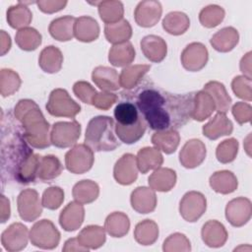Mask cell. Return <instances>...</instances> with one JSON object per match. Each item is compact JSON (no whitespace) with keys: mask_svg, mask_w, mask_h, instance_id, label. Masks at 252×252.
I'll use <instances>...</instances> for the list:
<instances>
[{"mask_svg":"<svg viewBox=\"0 0 252 252\" xmlns=\"http://www.w3.org/2000/svg\"><path fill=\"white\" fill-rule=\"evenodd\" d=\"M134 89L122 92V97L136 105L152 130H177L192 118L195 93L170 94L151 80H142Z\"/></svg>","mask_w":252,"mask_h":252,"instance_id":"cell-1","label":"cell"},{"mask_svg":"<svg viewBox=\"0 0 252 252\" xmlns=\"http://www.w3.org/2000/svg\"><path fill=\"white\" fill-rule=\"evenodd\" d=\"M17 126H8L7 133L2 131L1 170L2 177L9 181L29 184L37 178L40 156L34 154Z\"/></svg>","mask_w":252,"mask_h":252,"instance_id":"cell-2","label":"cell"},{"mask_svg":"<svg viewBox=\"0 0 252 252\" xmlns=\"http://www.w3.org/2000/svg\"><path fill=\"white\" fill-rule=\"evenodd\" d=\"M14 116L23 129L27 142L35 149H45L51 145L49 123L38 105L32 99H21L14 108Z\"/></svg>","mask_w":252,"mask_h":252,"instance_id":"cell-3","label":"cell"},{"mask_svg":"<svg viewBox=\"0 0 252 252\" xmlns=\"http://www.w3.org/2000/svg\"><path fill=\"white\" fill-rule=\"evenodd\" d=\"M85 144L94 152L114 151L120 143L115 133L114 120L109 116H95L87 126Z\"/></svg>","mask_w":252,"mask_h":252,"instance_id":"cell-4","label":"cell"},{"mask_svg":"<svg viewBox=\"0 0 252 252\" xmlns=\"http://www.w3.org/2000/svg\"><path fill=\"white\" fill-rule=\"evenodd\" d=\"M47 112L55 117L74 118L80 111L81 106L77 103L64 89L53 90L45 105Z\"/></svg>","mask_w":252,"mask_h":252,"instance_id":"cell-5","label":"cell"},{"mask_svg":"<svg viewBox=\"0 0 252 252\" xmlns=\"http://www.w3.org/2000/svg\"><path fill=\"white\" fill-rule=\"evenodd\" d=\"M30 240L35 247L41 249H53L58 246L60 232L49 220L36 221L30 230Z\"/></svg>","mask_w":252,"mask_h":252,"instance_id":"cell-6","label":"cell"},{"mask_svg":"<svg viewBox=\"0 0 252 252\" xmlns=\"http://www.w3.org/2000/svg\"><path fill=\"white\" fill-rule=\"evenodd\" d=\"M94 161V151L86 144L75 145L65 155V166L75 174H83L89 171Z\"/></svg>","mask_w":252,"mask_h":252,"instance_id":"cell-7","label":"cell"},{"mask_svg":"<svg viewBox=\"0 0 252 252\" xmlns=\"http://www.w3.org/2000/svg\"><path fill=\"white\" fill-rule=\"evenodd\" d=\"M81 134V124L76 121H60L53 124L50 132L51 145L65 149L76 144Z\"/></svg>","mask_w":252,"mask_h":252,"instance_id":"cell-8","label":"cell"},{"mask_svg":"<svg viewBox=\"0 0 252 252\" xmlns=\"http://www.w3.org/2000/svg\"><path fill=\"white\" fill-rule=\"evenodd\" d=\"M206 197L197 191L187 192L181 199L179 204L180 216L189 222L198 220L206 212Z\"/></svg>","mask_w":252,"mask_h":252,"instance_id":"cell-9","label":"cell"},{"mask_svg":"<svg viewBox=\"0 0 252 252\" xmlns=\"http://www.w3.org/2000/svg\"><path fill=\"white\" fill-rule=\"evenodd\" d=\"M17 207L19 216L23 220L33 221L41 215L43 206L34 189H25L18 196Z\"/></svg>","mask_w":252,"mask_h":252,"instance_id":"cell-10","label":"cell"},{"mask_svg":"<svg viewBox=\"0 0 252 252\" xmlns=\"http://www.w3.org/2000/svg\"><path fill=\"white\" fill-rule=\"evenodd\" d=\"M29 238L28 227L21 222H14L2 232L1 244L7 251L17 252L26 248Z\"/></svg>","mask_w":252,"mask_h":252,"instance_id":"cell-11","label":"cell"},{"mask_svg":"<svg viewBox=\"0 0 252 252\" xmlns=\"http://www.w3.org/2000/svg\"><path fill=\"white\" fill-rule=\"evenodd\" d=\"M208 50L201 42L188 44L181 53L182 66L190 72H197L203 69L208 62Z\"/></svg>","mask_w":252,"mask_h":252,"instance_id":"cell-12","label":"cell"},{"mask_svg":"<svg viewBox=\"0 0 252 252\" xmlns=\"http://www.w3.org/2000/svg\"><path fill=\"white\" fill-rule=\"evenodd\" d=\"M251 202L247 198L239 197L231 200L225 207V218L235 227L247 223L251 218Z\"/></svg>","mask_w":252,"mask_h":252,"instance_id":"cell-13","label":"cell"},{"mask_svg":"<svg viewBox=\"0 0 252 252\" xmlns=\"http://www.w3.org/2000/svg\"><path fill=\"white\" fill-rule=\"evenodd\" d=\"M206 146L198 139L187 141L179 153V161L185 168H195L206 158Z\"/></svg>","mask_w":252,"mask_h":252,"instance_id":"cell-14","label":"cell"},{"mask_svg":"<svg viewBox=\"0 0 252 252\" xmlns=\"http://www.w3.org/2000/svg\"><path fill=\"white\" fill-rule=\"evenodd\" d=\"M138 170L136 157L132 154H125L116 161L113 177L121 185H130L137 179Z\"/></svg>","mask_w":252,"mask_h":252,"instance_id":"cell-15","label":"cell"},{"mask_svg":"<svg viewBox=\"0 0 252 252\" xmlns=\"http://www.w3.org/2000/svg\"><path fill=\"white\" fill-rule=\"evenodd\" d=\"M162 13L161 5L158 1H141L134 12L135 21L143 28L154 27L160 19Z\"/></svg>","mask_w":252,"mask_h":252,"instance_id":"cell-16","label":"cell"},{"mask_svg":"<svg viewBox=\"0 0 252 252\" xmlns=\"http://www.w3.org/2000/svg\"><path fill=\"white\" fill-rule=\"evenodd\" d=\"M132 208L139 214H149L157 207V195L152 188L141 186L137 187L130 198Z\"/></svg>","mask_w":252,"mask_h":252,"instance_id":"cell-17","label":"cell"},{"mask_svg":"<svg viewBox=\"0 0 252 252\" xmlns=\"http://www.w3.org/2000/svg\"><path fill=\"white\" fill-rule=\"evenodd\" d=\"M85 219V209L78 202H70L60 213L59 223L66 231L78 229Z\"/></svg>","mask_w":252,"mask_h":252,"instance_id":"cell-18","label":"cell"},{"mask_svg":"<svg viewBox=\"0 0 252 252\" xmlns=\"http://www.w3.org/2000/svg\"><path fill=\"white\" fill-rule=\"evenodd\" d=\"M140 45L146 58L152 62L159 63L166 56L167 45L163 38L160 36L155 34L146 35L142 38Z\"/></svg>","mask_w":252,"mask_h":252,"instance_id":"cell-19","label":"cell"},{"mask_svg":"<svg viewBox=\"0 0 252 252\" xmlns=\"http://www.w3.org/2000/svg\"><path fill=\"white\" fill-rule=\"evenodd\" d=\"M201 235L205 244L212 248L223 246L228 236L224 225L215 220H209L203 225Z\"/></svg>","mask_w":252,"mask_h":252,"instance_id":"cell-20","label":"cell"},{"mask_svg":"<svg viewBox=\"0 0 252 252\" xmlns=\"http://www.w3.org/2000/svg\"><path fill=\"white\" fill-rule=\"evenodd\" d=\"M92 80L103 92L117 91L120 88L118 73L107 66L95 67L92 73Z\"/></svg>","mask_w":252,"mask_h":252,"instance_id":"cell-21","label":"cell"},{"mask_svg":"<svg viewBox=\"0 0 252 252\" xmlns=\"http://www.w3.org/2000/svg\"><path fill=\"white\" fill-rule=\"evenodd\" d=\"M232 130V122L224 113L220 112H218L207 124L203 126V134L210 140H217L221 136L230 135Z\"/></svg>","mask_w":252,"mask_h":252,"instance_id":"cell-22","label":"cell"},{"mask_svg":"<svg viewBox=\"0 0 252 252\" xmlns=\"http://www.w3.org/2000/svg\"><path fill=\"white\" fill-rule=\"evenodd\" d=\"M99 35V26L97 22L89 16L77 18L74 25V36L83 42L95 40Z\"/></svg>","mask_w":252,"mask_h":252,"instance_id":"cell-23","label":"cell"},{"mask_svg":"<svg viewBox=\"0 0 252 252\" xmlns=\"http://www.w3.org/2000/svg\"><path fill=\"white\" fill-rule=\"evenodd\" d=\"M150 188L154 191L168 192L176 183V172L167 167H158L148 178Z\"/></svg>","mask_w":252,"mask_h":252,"instance_id":"cell-24","label":"cell"},{"mask_svg":"<svg viewBox=\"0 0 252 252\" xmlns=\"http://www.w3.org/2000/svg\"><path fill=\"white\" fill-rule=\"evenodd\" d=\"M63 55L59 48L54 45L44 47L38 57V65L45 73L54 74L61 70Z\"/></svg>","mask_w":252,"mask_h":252,"instance_id":"cell-25","label":"cell"},{"mask_svg":"<svg viewBox=\"0 0 252 252\" xmlns=\"http://www.w3.org/2000/svg\"><path fill=\"white\" fill-rule=\"evenodd\" d=\"M239 34L232 27H226L216 32L210 39L211 45L219 52H228L238 43Z\"/></svg>","mask_w":252,"mask_h":252,"instance_id":"cell-26","label":"cell"},{"mask_svg":"<svg viewBox=\"0 0 252 252\" xmlns=\"http://www.w3.org/2000/svg\"><path fill=\"white\" fill-rule=\"evenodd\" d=\"M136 161L139 171L145 174L152 169L160 167L163 162V158L157 148L146 147L138 152Z\"/></svg>","mask_w":252,"mask_h":252,"instance_id":"cell-27","label":"cell"},{"mask_svg":"<svg viewBox=\"0 0 252 252\" xmlns=\"http://www.w3.org/2000/svg\"><path fill=\"white\" fill-rule=\"evenodd\" d=\"M76 18L64 16L53 20L48 28L50 35L59 41L71 40L74 36V25Z\"/></svg>","mask_w":252,"mask_h":252,"instance_id":"cell-28","label":"cell"},{"mask_svg":"<svg viewBox=\"0 0 252 252\" xmlns=\"http://www.w3.org/2000/svg\"><path fill=\"white\" fill-rule=\"evenodd\" d=\"M180 136L177 130L157 131L152 136V144L159 151L166 155L174 153L179 145Z\"/></svg>","mask_w":252,"mask_h":252,"instance_id":"cell-29","label":"cell"},{"mask_svg":"<svg viewBox=\"0 0 252 252\" xmlns=\"http://www.w3.org/2000/svg\"><path fill=\"white\" fill-rule=\"evenodd\" d=\"M150 69L151 65L148 64H139L125 67L119 75L120 87L128 91L134 89L142 82L144 76Z\"/></svg>","mask_w":252,"mask_h":252,"instance_id":"cell-30","label":"cell"},{"mask_svg":"<svg viewBox=\"0 0 252 252\" xmlns=\"http://www.w3.org/2000/svg\"><path fill=\"white\" fill-rule=\"evenodd\" d=\"M216 110V104L209 93L199 91L194 95V110L192 118L196 121H204Z\"/></svg>","mask_w":252,"mask_h":252,"instance_id":"cell-31","label":"cell"},{"mask_svg":"<svg viewBox=\"0 0 252 252\" xmlns=\"http://www.w3.org/2000/svg\"><path fill=\"white\" fill-rule=\"evenodd\" d=\"M63 170V165L59 158L52 155H47L40 158L37 178L42 182H50L58 177Z\"/></svg>","mask_w":252,"mask_h":252,"instance_id":"cell-32","label":"cell"},{"mask_svg":"<svg viewBox=\"0 0 252 252\" xmlns=\"http://www.w3.org/2000/svg\"><path fill=\"white\" fill-rule=\"evenodd\" d=\"M135 59V49L130 41L114 44L108 52V61L115 67H127Z\"/></svg>","mask_w":252,"mask_h":252,"instance_id":"cell-33","label":"cell"},{"mask_svg":"<svg viewBox=\"0 0 252 252\" xmlns=\"http://www.w3.org/2000/svg\"><path fill=\"white\" fill-rule=\"evenodd\" d=\"M113 114L116 120L115 124L123 127L132 126L136 124L142 117L136 105L128 100H123L119 102L115 106Z\"/></svg>","mask_w":252,"mask_h":252,"instance_id":"cell-34","label":"cell"},{"mask_svg":"<svg viewBox=\"0 0 252 252\" xmlns=\"http://www.w3.org/2000/svg\"><path fill=\"white\" fill-rule=\"evenodd\" d=\"M77 238L88 250L99 248L106 240L104 228L99 225H88L84 227Z\"/></svg>","mask_w":252,"mask_h":252,"instance_id":"cell-35","label":"cell"},{"mask_svg":"<svg viewBox=\"0 0 252 252\" xmlns=\"http://www.w3.org/2000/svg\"><path fill=\"white\" fill-rule=\"evenodd\" d=\"M32 20V14L25 2H19L7 10V22L13 29H25L31 24Z\"/></svg>","mask_w":252,"mask_h":252,"instance_id":"cell-36","label":"cell"},{"mask_svg":"<svg viewBox=\"0 0 252 252\" xmlns=\"http://www.w3.org/2000/svg\"><path fill=\"white\" fill-rule=\"evenodd\" d=\"M210 186L214 191L220 194H229L236 190L238 182L235 175L228 170L215 172L210 177Z\"/></svg>","mask_w":252,"mask_h":252,"instance_id":"cell-37","label":"cell"},{"mask_svg":"<svg viewBox=\"0 0 252 252\" xmlns=\"http://www.w3.org/2000/svg\"><path fill=\"white\" fill-rule=\"evenodd\" d=\"M104 35L108 42L114 44H120L127 42L132 36V28L127 20L122 19L121 21L105 25Z\"/></svg>","mask_w":252,"mask_h":252,"instance_id":"cell-38","label":"cell"},{"mask_svg":"<svg viewBox=\"0 0 252 252\" xmlns=\"http://www.w3.org/2000/svg\"><path fill=\"white\" fill-rule=\"evenodd\" d=\"M203 90L209 93L213 97L218 112L225 114L228 111L231 104V98L226 93L223 84L217 81H211L204 86Z\"/></svg>","mask_w":252,"mask_h":252,"instance_id":"cell-39","label":"cell"},{"mask_svg":"<svg viewBox=\"0 0 252 252\" xmlns=\"http://www.w3.org/2000/svg\"><path fill=\"white\" fill-rule=\"evenodd\" d=\"M72 194L76 202L82 205L90 204L97 199L99 194V187L94 181L85 179L74 185Z\"/></svg>","mask_w":252,"mask_h":252,"instance_id":"cell-40","label":"cell"},{"mask_svg":"<svg viewBox=\"0 0 252 252\" xmlns=\"http://www.w3.org/2000/svg\"><path fill=\"white\" fill-rule=\"evenodd\" d=\"M129 228V218L122 212H114L108 215L104 221V229L112 237H123L128 233Z\"/></svg>","mask_w":252,"mask_h":252,"instance_id":"cell-41","label":"cell"},{"mask_svg":"<svg viewBox=\"0 0 252 252\" xmlns=\"http://www.w3.org/2000/svg\"><path fill=\"white\" fill-rule=\"evenodd\" d=\"M94 4L97 5L99 17L102 22L105 23V25L114 24L123 19L124 8L123 4L120 1L107 0L95 2Z\"/></svg>","mask_w":252,"mask_h":252,"instance_id":"cell-42","label":"cell"},{"mask_svg":"<svg viewBox=\"0 0 252 252\" xmlns=\"http://www.w3.org/2000/svg\"><path fill=\"white\" fill-rule=\"evenodd\" d=\"M189 27L190 20L183 12H170L162 21V28L165 30V32L173 35L183 34L189 29Z\"/></svg>","mask_w":252,"mask_h":252,"instance_id":"cell-43","label":"cell"},{"mask_svg":"<svg viewBox=\"0 0 252 252\" xmlns=\"http://www.w3.org/2000/svg\"><path fill=\"white\" fill-rule=\"evenodd\" d=\"M158 237V226L152 220H144L137 223L134 230V238L141 245H152Z\"/></svg>","mask_w":252,"mask_h":252,"instance_id":"cell-44","label":"cell"},{"mask_svg":"<svg viewBox=\"0 0 252 252\" xmlns=\"http://www.w3.org/2000/svg\"><path fill=\"white\" fill-rule=\"evenodd\" d=\"M146 129H147V124L143 119V117H141L140 120L132 126L123 127L115 124L116 136L121 142L128 145L138 142L144 136Z\"/></svg>","mask_w":252,"mask_h":252,"instance_id":"cell-45","label":"cell"},{"mask_svg":"<svg viewBox=\"0 0 252 252\" xmlns=\"http://www.w3.org/2000/svg\"><path fill=\"white\" fill-rule=\"evenodd\" d=\"M15 40L22 50L32 51L41 44V34L33 28H25L17 32Z\"/></svg>","mask_w":252,"mask_h":252,"instance_id":"cell-46","label":"cell"},{"mask_svg":"<svg viewBox=\"0 0 252 252\" xmlns=\"http://www.w3.org/2000/svg\"><path fill=\"white\" fill-rule=\"evenodd\" d=\"M21 78L11 69H2L0 71V93L3 97L12 95L21 87Z\"/></svg>","mask_w":252,"mask_h":252,"instance_id":"cell-47","label":"cell"},{"mask_svg":"<svg viewBox=\"0 0 252 252\" xmlns=\"http://www.w3.org/2000/svg\"><path fill=\"white\" fill-rule=\"evenodd\" d=\"M224 10L218 5H209L203 8L199 14V20L202 26L206 28H215L222 22Z\"/></svg>","mask_w":252,"mask_h":252,"instance_id":"cell-48","label":"cell"},{"mask_svg":"<svg viewBox=\"0 0 252 252\" xmlns=\"http://www.w3.org/2000/svg\"><path fill=\"white\" fill-rule=\"evenodd\" d=\"M238 152V142L237 140L231 138L222 141L217 147L216 157L217 159L221 163H228L235 159Z\"/></svg>","mask_w":252,"mask_h":252,"instance_id":"cell-49","label":"cell"},{"mask_svg":"<svg viewBox=\"0 0 252 252\" xmlns=\"http://www.w3.org/2000/svg\"><path fill=\"white\" fill-rule=\"evenodd\" d=\"M162 250L164 252H172V251H190L191 245L189 239L183 234L179 232H175L170 234L163 242Z\"/></svg>","mask_w":252,"mask_h":252,"instance_id":"cell-50","label":"cell"},{"mask_svg":"<svg viewBox=\"0 0 252 252\" xmlns=\"http://www.w3.org/2000/svg\"><path fill=\"white\" fill-rule=\"evenodd\" d=\"M64 201V191L57 186L49 187L42 194L41 204L48 210H57Z\"/></svg>","mask_w":252,"mask_h":252,"instance_id":"cell-51","label":"cell"},{"mask_svg":"<svg viewBox=\"0 0 252 252\" xmlns=\"http://www.w3.org/2000/svg\"><path fill=\"white\" fill-rule=\"evenodd\" d=\"M231 87L236 96L251 101V79L245 76H237L232 80Z\"/></svg>","mask_w":252,"mask_h":252,"instance_id":"cell-52","label":"cell"},{"mask_svg":"<svg viewBox=\"0 0 252 252\" xmlns=\"http://www.w3.org/2000/svg\"><path fill=\"white\" fill-rule=\"evenodd\" d=\"M73 92L75 95L84 103L92 104L96 91L92 87L91 84L85 81H78L73 86Z\"/></svg>","mask_w":252,"mask_h":252,"instance_id":"cell-53","label":"cell"},{"mask_svg":"<svg viewBox=\"0 0 252 252\" xmlns=\"http://www.w3.org/2000/svg\"><path fill=\"white\" fill-rule=\"evenodd\" d=\"M118 99V95L111 92H103L96 93L94 95L92 105L101 110H108Z\"/></svg>","mask_w":252,"mask_h":252,"instance_id":"cell-54","label":"cell"},{"mask_svg":"<svg viewBox=\"0 0 252 252\" xmlns=\"http://www.w3.org/2000/svg\"><path fill=\"white\" fill-rule=\"evenodd\" d=\"M232 114L238 124H244L250 122L252 116V108L250 104L239 101L232 106Z\"/></svg>","mask_w":252,"mask_h":252,"instance_id":"cell-55","label":"cell"},{"mask_svg":"<svg viewBox=\"0 0 252 252\" xmlns=\"http://www.w3.org/2000/svg\"><path fill=\"white\" fill-rule=\"evenodd\" d=\"M35 4L41 12L52 14L64 9L67 5V1H37Z\"/></svg>","mask_w":252,"mask_h":252,"instance_id":"cell-56","label":"cell"},{"mask_svg":"<svg viewBox=\"0 0 252 252\" xmlns=\"http://www.w3.org/2000/svg\"><path fill=\"white\" fill-rule=\"evenodd\" d=\"M62 250L64 252H67V251H89L86 247H84L78 240L77 237H74V238H70L68 239L66 242H65V245L64 247L62 248Z\"/></svg>","mask_w":252,"mask_h":252,"instance_id":"cell-57","label":"cell"},{"mask_svg":"<svg viewBox=\"0 0 252 252\" xmlns=\"http://www.w3.org/2000/svg\"><path fill=\"white\" fill-rule=\"evenodd\" d=\"M240 70L245 77L251 79V52L245 54L240 61Z\"/></svg>","mask_w":252,"mask_h":252,"instance_id":"cell-58","label":"cell"},{"mask_svg":"<svg viewBox=\"0 0 252 252\" xmlns=\"http://www.w3.org/2000/svg\"><path fill=\"white\" fill-rule=\"evenodd\" d=\"M11 210H10V202L9 200L2 195L1 196V222L4 223L6 222V220L10 218V214Z\"/></svg>","mask_w":252,"mask_h":252,"instance_id":"cell-59","label":"cell"},{"mask_svg":"<svg viewBox=\"0 0 252 252\" xmlns=\"http://www.w3.org/2000/svg\"><path fill=\"white\" fill-rule=\"evenodd\" d=\"M0 44H1V55H5L11 48V38L10 35L5 32L1 31V39H0Z\"/></svg>","mask_w":252,"mask_h":252,"instance_id":"cell-60","label":"cell"}]
</instances>
